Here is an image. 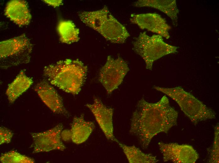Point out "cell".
<instances>
[{
	"label": "cell",
	"instance_id": "cell-1",
	"mask_svg": "<svg viewBox=\"0 0 219 163\" xmlns=\"http://www.w3.org/2000/svg\"><path fill=\"white\" fill-rule=\"evenodd\" d=\"M178 117V112L170 106L166 95L155 103H149L142 98L132 114L130 133L146 149L154 136L160 133H167L177 125Z\"/></svg>",
	"mask_w": 219,
	"mask_h": 163
},
{
	"label": "cell",
	"instance_id": "cell-2",
	"mask_svg": "<svg viewBox=\"0 0 219 163\" xmlns=\"http://www.w3.org/2000/svg\"><path fill=\"white\" fill-rule=\"evenodd\" d=\"M87 71V66L79 60L67 59L45 66L43 73L52 85L77 95L85 82Z\"/></svg>",
	"mask_w": 219,
	"mask_h": 163
},
{
	"label": "cell",
	"instance_id": "cell-3",
	"mask_svg": "<svg viewBox=\"0 0 219 163\" xmlns=\"http://www.w3.org/2000/svg\"><path fill=\"white\" fill-rule=\"evenodd\" d=\"M153 88L175 101L194 124L200 121L216 118V113L212 109L181 87L166 88L154 86Z\"/></svg>",
	"mask_w": 219,
	"mask_h": 163
},
{
	"label": "cell",
	"instance_id": "cell-4",
	"mask_svg": "<svg viewBox=\"0 0 219 163\" xmlns=\"http://www.w3.org/2000/svg\"><path fill=\"white\" fill-rule=\"evenodd\" d=\"M132 49L143 60L146 69L151 70L154 62L162 57L177 52L178 47L165 42L158 34L141 33L133 42Z\"/></svg>",
	"mask_w": 219,
	"mask_h": 163
},
{
	"label": "cell",
	"instance_id": "cell-5",
	"mask_svg": "<svg viewBox=\"0 0 219 163\" xmlns=\"http://www.w3.org/2000/svg\"><path fill=\"white\" fill-rule=\"evenodd\" d=\"M32 49V43L24 34L1 42V68L7 69L28 63Z\"/></svg>",
	"mask_w": 219,
	"mask_h": 163
},
{
	"label": "cell",
	"instance_id": "cell-6",
	"mask_svg": "<svg viewBox=\"0 0 219 163\" xmlns=\"http://www.w3.org/2000/svg\"><path fill=\"white\" fill-rule=\"evenodd\" d=\"M129 71L128 64L121 57L115 59L109 55L100 70L99 81L110 94L121 84Z\"/></svg>",
	"mask_w": 219,
	"mask_h": 163
},
{
	"label": "cell",
	"instance_id": "cell-7",
	"mask_svg": "<svg viewBox=\"0 0 219 163\" xmlns=\"http://www.w3.org/2000/svg\"><path fill=\"white\" fill-rule=\"evenodd\" d=\"M63 129L59 124L46 131L31 133L33 140L32 145L33 153L48 152L54 150L63 151L66 149L61 139V134Z\"/></svg>",
	"mask_w": 219,
	"mask_h": 163
},
{
	"label": "cell",
	"instance_id": "cell-8",
	"mask_svg": "<svg viewBox=\"0 0 219 163\" xmlns=\"http://www.w3.org/2000/svg\"><path fill=\"white\" fill-rule=\"evenodd\" d=\"M159 149L165 162L176 163H194L199 158V155L192 146L176 143L160 142Z\"/></svg>",
	"mask_w": 219,
	"mask_h": 163
},
{
	"label": "cell",
	"instance_id": "cell-9",
	"mask_svg": "<svg viewBox=\"0 0 219 163\" xmlns=\"http://www.w3.org/2000/svg\"><path fill=\"white\" fill-rule=\"evenodd\" d=\"M130 21L132 23L137 25L142 29H146L166 39L170 37L168 31L170 29V26L165 19L158 14H132Z\"/></svg>",
	"mask_w": 219,
	"mask_h": 163
},
{
	"label": "cell",
	"instance_id": "cell-10",
	"mask_svg": "<svg viewBox=\"0 0 219 163\" xmlns=\"http://www.w3.org/2000/svg\"><path fill=\"white\" fill-rule=\"evenodd\" d=\"M86 106L93 113L107 139L116 142L117 140L113 133V108L106 106L100 98L95 97L93 103L87 104Z\"/></svg>",
	"mask_w": 219,
	"mask_h": 163
},
{
	"label": "cell",
	"instance_id": "cell-11",
	"mask_svg": "<svg viewBox=\"0 0 219 163\" xmlns=\"http://www.w3.org/2000/svg\"><path fill=\"white\" fill-rule=\"evenodd\" d=\"M107 40L111 43H124L130 36L126 27L119 22L110 12L95 30Z\"/></svg>",
	"mask_w": 219,
	"mask_h": 163
},
{
	"label": "cell",
	"instance_id": "cell-12",
	"mask_svg": "<svg viewBox=\"0 0 219 163\" xmlns=\"http://www.w3.org/2000/svg\"><path fill=\"white\" fill-rule=\"evenodd\" d=\"M34 90L42 101L53 113L69 116L62 97L48 82L44 80L40 82L35 85Z\"/></svg>",
	"mask_w": 219,
	"mask_h": 163
},
{
	"label": "cell",
	"instance_id": "cell-13",
	"mask_svg": "<svg viewBox=\"0 0 219 163\" xmlns=\"http://www.w3.org/2000/svg\"><path fill=\"white\" fill-rule=\"evenodd\" d=\"M4 13L11 21L20 26L28 25L31 19L27 3L24 0H13L8 2Z\"/></svg>",
	"mask_w": 219,
	"mask_h": 163
},
{
	"label": "cell",
	"instance_id": "cell-14",
	"mask_svg": "<svg viewBox=\"0 0 219 163\" xmlns=\"http://www.w3.org/2000/svg\"><path fill=\"white\" fill-rule=\"evenodd\" d=\"M133 5L137 7H149L157 9L170 17L175 27L177 26L179 11L175 0H139L134 3Z\"/></svg>",
	"mask_w": 219,
	"mask_h": 163
},
{
	"label": "cell",
	"instance_id": "cell-15",
	"mask_svg": "<svg viewBox=\"0 0 219 163\" xmlns=\"http://www.w3.org/2000/svg\"><path fill=\"white\" fill-rule=\"evenodd\" d=\"M83 114L74 117L71 124V140L76 144L86 141L95 127L93 122L85 120Z\"/></svg>",
	"mask_w": 219,
	"mask_h": 163
},
{
	"label": "cell",
	"instance_id": "cell-16",
	"mask_svg": "<svg viewBox=\"0 0 219 163\" xmlns=\"http://www.w3.org/2000/svg\"><path fill=\"white\" fill-rule=\"evenodd\" d=\"M32 79L27 76L25 71L21 70L14 80L10 84L6 91V94L10 103H13L32 84Z\"/></svg>",
	"mask_w": 219,
	"mask_h": 163
},
{
	"label": "cell",
	"instance_id": "cell-17",
	"mask_svg": "<svg viewBox=\"0 0 219 163\" xmlns=\"http://www.w3.org/2000/svg\"><path fill=\"white\" fill-rule=\"evenodd\" d=\"M116 142L122 149L130 163H154L159 161L155 156L144 153L134 145L128 146L118 140Z\"/></svg>",
	"mask_w": 219,
	"mask_h": 163
},
{
	"label": "cell",
	"instance_id": "cell-18",
	"mask_svg": "<svg viewBox=\"0 0 219 163\" xmlns=\"http://www.w3.org/2000/svg\"><path fill=\"white\" fill-rule=\"evenodd\" d=\"M57 30L60 41L62 43L71 44L79 41V29L70 20H61L58 24Z\"/></svg>",
	"mask_w": 219,
	"mask_h": 163
},
{
	"label": "cell",
	"instance_id": "cell-19",
	"mask_svg": "<svg viewBox=\"0 0 219 163\" xmlns=\"http://www.w3.org/2000/svg\"><path fill=\"white\" fill-rule=\"evenodd\" d=\"M0 160L1 162L3 163H33L35 162L33 158L14 150L2 154L0 157Z\"/></svg>",
	"mask_w": 219,
	"mask_h": 163
},
{
	"label": "cell",
	"instance_id": "cell-20",
	"mask_svg": "<svg viewBox=\"0 0 219 163\" xmlns=\"http://www.w3.org/2000/svg\"><path fill=\"white\" fill-rule=\"evenodd\" d=\"M219 128L217 123L214 128V137L212 147L209 151V162H219Z\"/></svg>",
	"mask_w": 219,
	"mask_h": 163
},
{
	"label": "cell",
	"instance_id": "cell-21",
	"mask_svg": "<svg viewBox=\"0 0 219 163\" xmlns=\"http://www.w3.org/2000/svg\"><path fill=\"white\" fill-rule=\"evenodd\" d=\"M14 134L9 129L3 127L0 128V144L11 142Z\"/></svg>",
	"mask_w": 219,
	"mask_h": 163
},
{
	"label": "cell",
	"instance_id": "cell-22",
	"mask_svg": "<svg viewBox=\"0 0 219 163\" xmlns=\"http://www.w3.org/2000/svg\"><path fill=\"white\" fill-rule=\"evenodd\" d=\"M61 138L65 141L71 139V135L70 130L65 129L62 131L61 134Z\"/></svg>",
	"mask_w": 219,
	"mask_h": 163
},
{
	"label": "cell",
	"instance_id": "cell-23",
	"mask_svg": "<svg viewBox=\"0 0 219 163\" xmlns=\"http://www.w3.org/2000/svg\"><path fill=\"white\" fill-rule=\"evenodd\" d=\"M43 1L47 4L55 8L60 6L62 3V0H44Z\"/></svg>",
	"mask_w": 219,
	"mask_h": 163
}]
</instances>
